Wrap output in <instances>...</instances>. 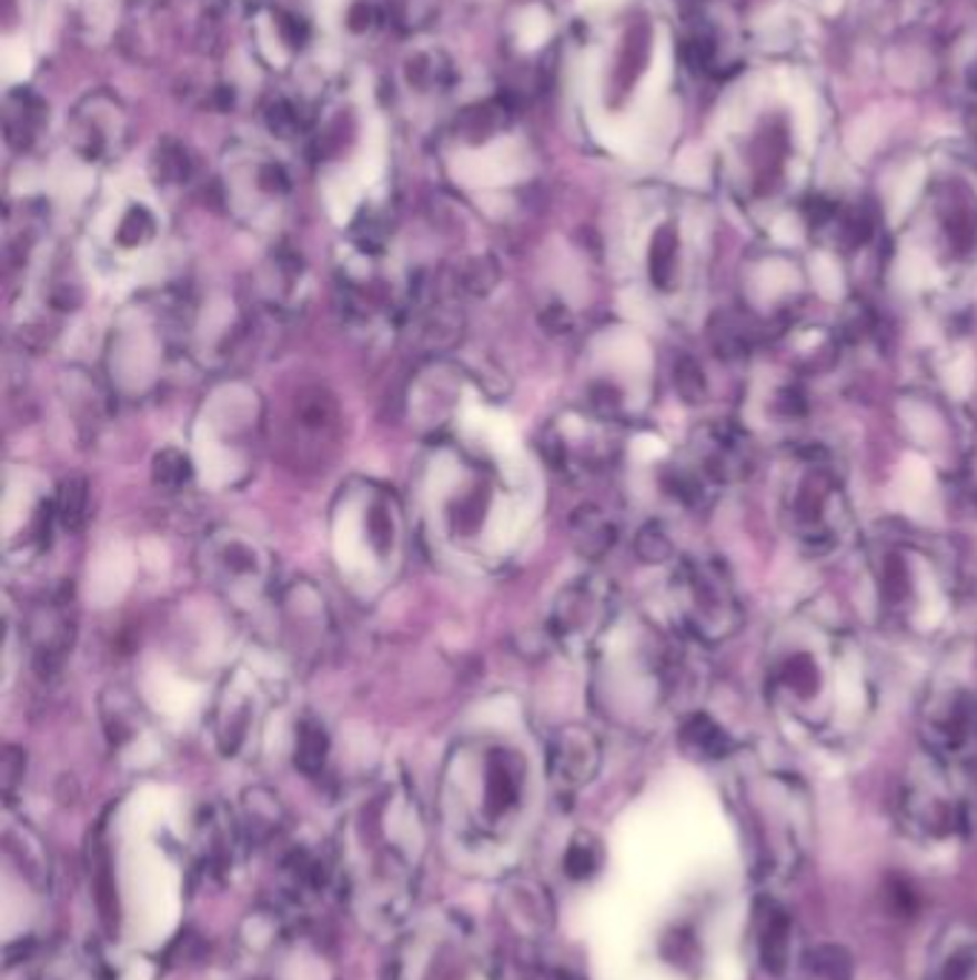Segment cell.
<instances>
[{"instance_id":"obj_11","label":"cell","mask_w":977,"mask_h":980,"mask_svg":"<svg viewBox=\"0 0 977 980\" xmlns=\"http://www.w3.org/2000/svg\"><path fill=\"white\" fill-rule=\"evenodd\" d=\"M674 259H677V235L671 226H663L651 244V279L659 287H668L671 275H674Z\"/></svg>"},{"instance_id":"obj_7","label":"cell","mask_w":977,"mask_h":980,"mask_svg":"<svg viewBox=\"0 0 977 980\" xmlns=\"http://www.w3.org/2000/svg\"><path fill=\"white\" fill-rule=\"evenodd\" d=\"M56 519L61 522L67 531H81L83 522H87L89 511V485L83 476H67V479L58 485L56 494Z\"/></svg>"},{"instance_id":"obj_15","label":"cell","mask_w":977,"mask_h":980,"mask_svg":"<svg viewBox=\"0 0 977 980\" xmlns=\"http://www.w3.org/2000/svg\"><path fill=\"white\" fill-rule=\"evenodd\" d=\"M459 279H462V287H465L467 293L482 295L496 284V279H500V267H496L491 259H473L467 261V267L462 270Z\"/></svg>"},{"instance_id":"obj_16","label":"cell","mask_w":977,"mask_h":980,"mask_svg":"<svg viewBox=\"0 0 977 980\" xmlns=\"http://www.w3.org/2000/svg\"><path fill=\"white\" fill-rule=\"evenodd\" d=\"M23 766H27V755H23L18 746L3 748V760H0V775H3V791L12 795L18 780L23 777Z\"/></svg>"},{"instance_id":"obj_12","label":"cell","mask_w":977,"mask_h":980,"mask_svg":"<svg viewBox=\"0 0 977 980\" xmlns=\"http://www.w3.org/2000/svg\"><path fill=\"white\" fill-rule=\"evenodd\" d=\"M155 239V219L144 206H132L118 224V244L121 247H144L147 241Z\"/></svg>"},{"instance_id":"obj_14","label":"cell","mask_w":977,"mask_h":980,"mask_svg":"<svg viewBox=\"0 0 977 980\" xmlns=\"http://www.w3.org/2000/svg\"><path fill=\"white\" fill-rule=\"evenodd\" d=\"M158 179H164L167 184H181V181L190 175V159L187 152L175 144H167L158 150Z\"/></svg>"},{"instance_id":"obj_13","label":"cell","mask_w":977,"mask_h":980,"mask_svg":"<svg viewBox=\"0 0 977 980\" xmlns=\"http://www.w3.org/2000/svg\"><path fill=\"white\" fill-rule=\"evenodd\" d=\"M711 737H725L717 726H711L705 717H694L688 726L683 728V740L691 751H699V757H717L719 751H725L723 742H711Z\"/></svg>"},{"instance_id":"obj_17","label":"cell","mask_w":977,"mask_h":980,"mask_svg":"<svg viewBox=\"0 0 977 980\" xmlns=\"http://www.w3.org/2000/svg\"><path fill=\"white\" fill-rule=\"evenodd\" d=\"M636 550L639 556H645L648 563H663L665 554H668V539H663V534L656 528H645L636 542Z\"/></svg>"},{"instance_id":"obj_8","label":"cell","mask_w":977,"mask_h":980,"mask_svg":"<svg viewBox=\"0 0 977 980\" xmlns=\"http://www.w3.org/2000/svg\"><path fill=\"white\" fill-rule=\"evenodd\" d=\"M571 528H574L580 550H585L591 556L605 554L611 548V542H614V528L602 519L596 507H580L574 519H571Z\"/></svg>"},{"instance_id":"obj_3","label":"cell","mask_w":977,"mask_h":980,"mask_svg":"<svg viewBox=\"0 0 977 980\" xmlns=\"http://www.w3.org/2000/svg\"><path fill=\"white\" fill-rule=\"evenodd\" d=\"M757 949L759 963L768 972L779 974L792 958V920L786 909H779L774 900H763L757 909Z\"/></svg>"},{"instance_id":"obj_10","label":"cell","mask_w":977,"mask_h":980,"mask_svg":"<svg viewBox=\"0 0 977 980\" xmlns=\"http://www.w3.org/2000/svg\"><path fill=\"white\" fill-rule=\"evenodd\" d=\"M562 866H565V875L571 880H588L594 878L602 866V849L591 835H580L576 840H571L565 857H562Z\"/></svg>"},{"instance_id":"obj_1","label":"cell","mask_w":977,"mask_h":980,"mask_svg":"<svg viewBox=\"0 0 977 980\" xmlns=\"http://www.w3.org/2000/svg\"><path fill=\"white\" fill-rule=\"evenodd\" d=\"M600 768V742L582 726L562 728L547 748V771L562 786H585Z\"/></svg>"},{"instance_id":"obj_2","label":"cell","mask_w":977,"mask_h":980,"mask_svg":"<svg viewBox=\"0 0 977 980\" xmlns=\"http://www.w3.org/2000/svg\"><path fill=\"white\" fill-rule=\"evenodd\" d=\"M522 797V762L511 755L496 748L487 757L485 768V811L491 820H502L520 806Z\"/></svg>"},{"instance_id":"obj_6","label":"cell","mask_w":977,"mask_h":980,"mask_svg":"<svg viewBox=\"0 0 977 980\" xmlns=\"http://www.w3.org/2000/svg\"><path fill=\"white\" fill-rule=\"evenodd\" d=\"M244 809H246L244 826L253 840L264 843V840H270V837L279 835L281 820H284V811H281V806H279V797H273L270 791H264V789L246 791Z\"/></svg>"},{"instance_id":"obj_4","label":"cell","mask_w":977,"mask_h":980,"mask_svg":"<svg viewBox=\"0 0 977 980\" xmlns=\"http://www.w3.org/2000/svg\"><path fill=\"white\" fill-rule=\"evenodd\" d=\"M929 980H977V940H949L931 963Z\"/></svg>"},{"instance_id":"obj_5","label":"cell","mask_w":977,"mask_h":980,"mask_svg":"<svg viewBox=\"0 0 977 980\" xmlns=\"http://www.w3.org/2000/svg\"><path fill=\"white\" fill-rule=\"evenodd\" d=\"M328 751H330V740L322 723L301 720L299 731H295V755H293L295 768H299L301 775L308 777L322 775L324 762H328Z\"/></svg>"},{"instance_id":"obj_9","label":"cell","mask_w":977,"mask_h":980,"mask_svg":"<svg viewBox=\"0 0 977 980\" xmlns=\"http://www.w3.org/2000/svg\"><path fill=\"white\" fill-rule=\"evenodd\" d=\"M192 474H195V471H192V459L187 453L175 451V447L161 451L155 456V462H152V482H155V487H161V491H170V494L190 485Z\"/></svg>"}]
</instances>
